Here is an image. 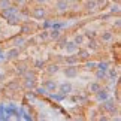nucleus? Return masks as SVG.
Segmentation results:
<instances>
[{
  "label": "nucleus",
  "instance_id": "obj_1",
  "mask_svg": "<svg viewBox=\"0 0 121 121\" xmlns=\"http://www.w3.org/2000/svg\"><path fill=\"white\" fill-rule=\"evenodd\" d=\"M102 109L106 111L109 114H117L118 112V108H117V100H114V97H108L106 100L102 102Z\"/></svg>",
  "mask_w": 121,
  "mask_h": 121
},
{
  "label": "nucleus",
  "instance_id": "obj_2",
  "mask_svg": "<svg viewBox=\"0 0 121 121\" xmlns=\"http://www.w3.org/2000/svg\"><path fill=\"white\" fill-rule=\"evenodd\" d=\"M18 12H20V6H18V4H11V6H8V8L0 9V15H2V18H4V20H6L8 17L13 15V13H18Z\"/></svg>",
  "mask_w": 121,
  "mask_h": 121
},
{
  "label": "nucleus",
  "instance_id": "obj_3",
  "mask_svg": "<svg viewBox=\"0 0 121 121\" xmlns=\"http://www.w3.org/2000/svg\"><path fill=\"white\" fill-rule=\"evenodd\" d=\"M30 15L33 17L35 20H45V18H46V9L42 8L40 4H39V6H35L30 11Z\"/></svg>",
  "mask_w": 121,
  "mask_h": 121
},
{
  "label": "nucleus",
  "instance_id": "obj_4",
  "mask_svg": "<svg viewBox=\"0 0 121 121\" xmlns=\"http://www.w3.org/2000/svg\"><path fill=\"white\" fill-rule=\"evenodd\" d=\"M63 73L64 76L69 78V79H73V78L78 76V67L76 64H66V67L63 69Z\"/></svg>",
  "mask_w": 121,
  "mask_h": 121
},
{
  "label": "nucleus",
  "instance_id": "obj_5",
  "mask_svg": "<svg viewBox=\"0 0 121 121\" xmlns=\"http://www.w3.org/2000/svg\"><path fill=\"white\" fill-rule=\"evenodd\" d=\"M21 20H22V17H21V13L18 12V13H13V15L8 17L6 18V22H8L9 26H20L21 24Z\"/></svg>",
  "mask_w": 121,
  "mask_h": 121
},
{
  "label": "nucleus",
  "instance_id": "obj_6",
  "mask_svg": "<svg viewBox=\"0 0 121 121\" xmlns=\"http://www.w3.org/2000/svg\"><path fill=\"white\" fill-rule=\"evenodd\" d=\"M20 54H21V49H20V48H15V46H13V48L8 49L4 55H6V60H17L18 57H20Z\"/></svg>",
  "mask_w": 121,
  "mask_h": 121
},
{
  "label": "nucleus",
  "instance_id": "obj_7",
  "mask_svg": "<svg viewBox=\"0 0 121 121\" xmlns=\"http://www.w3.org/2000/svg\"><path fill=\"white\" fill-rule=\"evenodd\" d=\"M57 88H58V91L61 93V94H66V96L70 94V93L73 91V87H72L70 82H63V84H60Z\"/></svg>",
  "mask_w": 121,
  "mask_h": 121
},
{
  "label": "nucleus",
  "instance_id": "obj_8",
  "mask_svg": "<svg viewBox=\"0 0 121 121\" xmlns=\"http://www.w3.org/2000/svg\"><path fill=\"white\" fill-rule=\"evenodd\" d=\"M12 46H15V48H24L26 46V38L22 35H20V36H15V38L12 39Z\"/></svg>",
  "mask_w": 121,
  "mask_h": 121
},
{
  "label": "nucleus",
  "instance_id": "obj_9",
  "mask_svg": "<svg viewBox=\"0 0 121 121\" xmlns=\"http://www.w3.org/2000/svg\"><path fill=\"white\" fill-rule=\"evenodd\" d=\"M33 26H35V24H30V21L26 20V21L21 24V27H20L21 35H29V33H31V31H33Z\"/></svg>",
  "mask_w": 121,
  "mask_h": 121
},
{
  "label": "nucleus",
  "instance_id": "obj_10",
  "mask_svg": "<svg viewBox=\"0 0 121 121\" xmlns=\"http://www.w3.org/2000/svg\"><path fill=\"white\" fill-rule=\"evenodd\" d=\"M75 54L78 55L79 60H88V58H90V49H87V48H79V46H78V49H76Z\"/></svg>",
  "mask_w": 121,
  "mask_h": 121
},
{
  "label": "nucleus",
  "instance_id": "obj_11",
  "mask_svg": "<svg viewBox=\"0 0 121 121\" xmlns=\"http://www.w3.org/2000/svg\"><path fill=\"white\" fill-rule=\"evenodd\" d=\"M42 85H43L46 90H48V93H49V91H55V90H57L58 84L55 82L54 79H45L43 82H42Z\"/></svg>",
  "mask_w": 121,
  "mask_h": 121
},
{
  "label": "nucleus",
  "instance_id": "obj_12",
  "mask_svg": "<svg viewBox=\"0 0 121 121\" xmlns=\"http://www.w3.org/2000/svg\"><path fill=\"white\" fill-rule=\"evenodd\" d=\"M94 94H96V100L97 102H103V100H106L109 97V91H106L105 88H100V90H97Z\"/></svg>",
  "mask_w": 121,
  "mask_h": 121
},
{
  "label": "nucleus",
  "instance_id": "obj_13",
  "mask_svg": "<svg viewBox=\"0 0 121 121\" xmlns=\"http://www.w3.org/2000/svg\"><path fill=\"white\" fill-rule=\"evenodd\" d=\"M55 8H57V11H60V12H67L69 2L67 0H57V2H55Z\"/></svg>",
  "mask_w": 121,
  "mask_h": 121
},
{
  "label": "nucleus",
  "instance_id": "obj_14",
  "mask_svg": "<svg viewBox=\"0 0 121 121\" xmlns=\"http://www.w3.org/2000/svg\"><path fill=\"white\" fill-rule=\"evenodd\" d=\"M64 49H66L67 54H75L76 49H78V45H76L73 40H67L66 45H64Z\"/></svg>",
  "mask_w": 121,
  "mask_h": 121
},
{
  "label": "nucleus",
  "instance_id": "obj_15",
  "mask_svg": "<svg viewBox=\"0 0 121 121\" xmlns=\"http://www.w3.org/2000/svg\"><path fill=\"white\" fill-rule=\"evenodd\" d=\"M46 96H48L49 97V99H52V100H57V102H63L64 99H66V94H61V93H55V91H49L48 93V94H46Z\"/></svg>",
  "mask_w": 121,
  "mask_h": 121
},
{
  "label": "nucleus",
  "instance_id": "obj_16",
  "mask_svg": "<svg viewBox=\"0 0 121 121\" xmlns=\"http://www.w3.org/2000/svg\"><path fill=\"white\" fill-rule=\"evenodd\" d=\"M63 61L66 64H78L79 63V58H78L76 54H69L66 57H63Z\"/></svg>",
  "mask_w": 121,
  "mask_h": 121
},
{
  "label": "nucleus",
  "instance_id": "obj_17",
  "mask_svg": "<svg viewBox=\"0 0 121 121\" xmlns=\"http://www.w3.org/2000/svg\"><path fill=\"white\" fill-rule=\"evenodd\" d=\"M24 79H33V81H38V72L36 70H33V69H27V70L24 72Z\"/></svg>",
  "mask_w": 121,
  "mask_h": 121
},
{
  "label": "nucleus",
  "instance_id": "obj_18",
  "mask_svg": "<svg viewBox=\"0 0 121 121\" xmlns=\"http://www.w3.org/2000/svg\"><path fill=\"white\" fill-rule=\"evenodd\" d=\"M84 8L87 9V12L93 13L94 11H97V3H96V0H87L85 4H84Z\"/></svg>",
  "mask_w": 121,
  "mask_h": 121
},
{
  "label": "nucleus",
  "instance_id": "obj_19",
  "mask_svg": "<svg viewBox=\"0 0 121 121\" xmlns=\"http://www.w3.org/2000/svg\"><path fill=\"white\" fill-rule=\"evenodd\" d=\"M60 72V66H58V63H51L46 66V73L48 75H54V73H57Z\"/></svg>",
  "mask_w": 121,
  "mask_h": 121
},
{
  "label": "nucleus",
  "instance_id": "obj_20",
  "mask_svg": "<svg viewBox=\"0 0 121 121\" xmlns=\"http://www.w3.org/2000/svg\"><path fill=\"white\" fill-rule=\"evenodd\" d=\"M36 85H38V81H33V79H24V82H22V87L26 90H35Z\"/></svg>",
  "mask_w": 121,
  "mask_h": 121
},
{
  "label": "nucleus",
  "instance_id": "obj_21",
  "mask_svg": "<svg viewBox=\"0 0 121 121\" xmlns=\"http://www.w3.org/2000/svg\"><path fill=\"white\" fill-rule=\"evenodd\" d=\"M100 39H102V42H105V43H109V42L114 39V33L112 31H103V33L100 35Z\"/></svg>",
  "mask_w": 121,
  "mask_h": 121
},
{
  "label": "nucleus",
  "instance_id": "obj_22",
  "mask_svg": "<svg viewBox=\"0 0 121 121\" xmlns=\"http://www.w3.org/2000/svg\"><path fill=\"white\" fill-rule=\"evenodd\" d=\"M18 88H20L18 79H13V81H11V82L6 84V90H8V91H18Z\"/></svg>",
  "mask_w": 121,
  "mask_h": 121
},
{
  "label": "nucleus",
  "instance_id": "obj_23",
  "mask_svg": "<svg viewBox=\"0 0 121 121\" xmlns=\"http://www.w3.org/2000/svg\"><path fill=\"white\" fill-rule=\"evenodd\" d=\"M35 94L36 96H38V97H43V96H46V94H48V90H46V88L43 87V85H40V87H38V85H36V88H35Z\"/></svg>",
  "mask_w": 121,
  "mask_h": 121
},
{
  "label": "nucleus",
  "instance_id": "obj_24",
  "mask_svg": "<svg viewBox=\"0 0 121 121\" xmlns=\"http://www.w3.org/2000/svg\"><path fill=\"white\" fill-rule=\"evenodd\" d=\"M15 67H17V69H15V73H17L18 76H22V75H24V72L27 70V69H29V67H27L24 63H20V64H17Z\"/></svg>",
  "mask_w": 121,
  "mask_h": 121
},
{
  "label": "nucleus",
  "instance_id": "obj_25",
  "mask_svg": "<svg viewBox=\"0 0 121 121\" xmlns=\"http://www.w3.org/2000/svg\"><path fill=\"white\" fill-rule=\"evenodd\" d=\"M48 33H49V39L57 40V39L60 38V35H61V30H58V29H51V30H48Z\"/></svg>",
  "mask_w": 121,
  "mask_h": 121
},
{
  "label": "nucleus",
  "instance_id": "obj_26",
  "mask_svg": "<svg viewBox=\"0 0 121 121\" xmlns=\"http://www.w3.org/2000/svg\"><path fill=\"white\" fill-rule=\"evenodd\" d=\"M87 49H93V51H97V49H99V45H97V42H96V38L94 39H88V42H87Z\"/></svg>",
  "mask_w": 121,
  "mask_h": 121
},
{
  "label": "nucleus",
  "instance_id": "obj_27",
  "mask_svg": "<svg viewBox=\"0 0 121 121\" xmlns=\"http://www.w3.org/2000/svg\"><path fill=\"white\" fill-rule=\"evenodd\" d=\"M111 67V63L109 61H100V63H96V69H100V70H108Z\"/></svg>",
  "mask_w": 121,
  "mask_h": 121
},
{
  "label": "nucleus",
  "instance_id": "obj_28",
  "mask_svg": "<svg viewBox=\"0 0 121 121\" xmlns=\"http://www.w3.org/2000/svg\"><path fill=\"white\" fill-rule=\"evenodd\" d=\"M26 99H29L31 103H33V102H36L38 96L35 94V91H33V90H27V91H26Z\"/></svg>",
  "mask_w": 121,
  "mask_h": 121
},
{
  "label": "nucleus",
  "instance_id": "obj_29",
  "mask_svg": "<svg viewBox=\"0 0 121 121\" xmlns=\"http://www.w3.org/2000/svg\"><path fill=\"white\" fill-rule=\"evenodd\" d=\"M94 70H96V79L97 81L106 79V70H100V69H94Z\"/></svg>",
  "mask_w": 121,
  "mask_h": 121
},
{
  "label": "nucleus",
  "instance_id": "obj_30",
  "mask_svg": "<svg viewBox=\"0 0 121 121\" xmlns=\"http://www.w3.org/2000/svg\"><path fill=\"white\" fill-rule=\"evenodd\" d=\"M55 42H57V45L60 46V48H64V45H66V42H67V36L66 35H60V38Z\"/></svg>",
  "mask_w": 121,
  "mask_h": 121
},
{
  "label": "nucleus",
  "instance_id": "obj_31",
  "mask_svg": "<svg viewBox=\"0 0 121 121\" xmlns=\"http://www.w3.org/2000/svg\"><path fill=\"white\" fill-rule=\"evenodd\" d=\"M102 85H100V82L99 81H96V82H91L90 84V87H88V90H90V93H96L97 90H100Z\"/></svg>",
  "mask_w": 121,
  "mask_h": 121
},
{
  "label": "nucleus",
  "instance_id": "obj_32",
  "mask_svg": "<svg viewBox=\"0 0 121 121\" xmlns=\"http://www.w3.org/2000/svg\"><path fill=\"white\" fill-rule=\"evenodd\" d=\"M109 13L111 15H118L120 13V3H115V4H112V6H111V9H109Z\"/></svg>",
  "mask_w": 121,
  "mask_h": 121
},
{
  "label": "nucleus",
  "instance_id": "obj_33",
  "mask_svg": "<svg viewBox=\"0 0 121 121\" xmlns=\"http://www.w3.org/2000/svg\"><path fill=\"white\" fill-rule=\"evenodd\" d=\"M97 36V33L94 30H85V33H84V38H87V39H94Z\"/></svg>",
  "mask_w": 121,
  "mask_h": 121
},
{
  "label": "nucleus",
  "instance_id": "obj_34",
  "mask_svg": "<svg viewBox=\"0 0 121 121\" xmlns=\"http://www.w3.org/2000/svg\"><path fill=\"white\" fill-rule=\"evenodd\" d=\"M96 3H97V9H102V11H103V9L108 6V0H96Z\"/></svg>",
  "mask_w": 121,
  "mask_h": 121
},
{
  "label": "nucleus",
  "instance_id": "obj_35",
  "mask_svg": "<svg viewBox=\"0 0 121 121\" xmlns=\"http://www.w3.org/2000/svg\"><path fill=\"white\" fill-rule=\"evenodd\" d=\"M38 38H39L40 40H48V39H49V33H48V30H42L40 33L38 35Z\"/></svg>",
  "mask_w": 121,
  "mask_h": 121
},
{
  "label": "nucleus",
  "instance_id": "obj_36",
  "mask_svg": "<svg viewBox=\"0 0 121 121\" xmlns=\"http://www.w3.org/2000/svg\"><path fill=\"white\" fill-rule=\"evenodd\" d=\"M73 42L79 46V45H82L84 43V35H75V38H73Z\"/></svg>",
  "mask_w": 121,
  "mask_h": 121
},
{
  "label": "nucleus",
  "instance_id": "obj_37",
  "mask_svg": "<svg viewBox=\"0 0 121 121\" xmlns=\"http://www.w3.org/2000/svg\"><path fill=\"white\" fill-rule=\"evenodd\" d=\"M96 69V61H90V60H88V61L85 63V70H94Z\"/></svg>",
  "mask_w": 121,
  "mask_h": 121
},
{
  "label": "nucleus",
  "instance_id": "obj_38",
  "mask_svg": "<svg viewBox=\"0 0 121 121\" xmlns=\"http://www.w3.org/2000/svg\"><path fill=\"white\" fill-rule=\"evenodd\" d=\"M35 67L38 69V70L45 69V61H43V60H36V61H35Z\"/></svg>",
  "mask_w": 121,
  "mask_h": 121
},
{
  "label": "nucleus",
  "instance_id": "obj_39",
  "mask_svg": "<svg viewBox=\"0 0 121 121\" xmlns=\"http://www.w3.org/2000/svg\"><path fill=\"white\" fill-rule=\"evenodd\" d=\"M11 4H12V0H0V9L8 8V6H11Z\"/></svg>",
  "mask_w": 121,
  "mask_h": 121
},
{
  "label": "nucleus",
  "instance_id": "obj_40",
  "mask_svg": "<svg viewBox=\"0 0 121 121\" xmlns=\"http://www.w3.org/2000/svg\"><path fill=\"white\" fill-rule=\"evenodd\" d=\"M51 29V20H45L42 22V30H49Z\"/></svg>",
  "mask_w": 121,
  "mask_h": 121
},
{
  "label": "nucleus",
  "instance_id": "obj_41",
  "mask_svg": "<svg viewBox=\"0 0 121 121\" xmlns=\"http://www.w3.org/2000/svg\"><path fill=\"white\" fill-rule=\"evenodd\" d=\"M13 2H15V4H18V6H26L27 3H29V0H13Z\"/></svg>",
  "mask_w": 121,
  "mask_h": 121
},
{
  "label": "nucleus",
  "instance_id": "obj_42",
  "mask_svg": "<svg viewBox=\"0 0 121 121\" xmlns=\"http://www.w3.org/2000/svg\"><path fill=\"white\" fill-rule=\"evenodd\" d=\"M4 60H6V55L3 52V48L0 46V61H4Z\"/></svg>",
  "mask_w": 121,
  "mask_h": 121
},
{
  "label": "nucleus",
  "instance_id": "obj_43",
  "mask_svg": "<svg viewBox=\"0 0 121 121\" xmlns=\"http://www.w3.org/2000/svg\"><path fill=\"white\" fill-rule=\"evenodd\" d=\"M111 17H112V15H111V13H103V15L100 17V20H105V21H106V20H109Z\"/></svg>",
  "mask_w": 121,
  "mask_h": 121
},
{
  "label": "nucleus",
  "instance_id": "obj_44",
  "mask_svg": "<svg viewBox=\"0 0 121 121\" xmlns=\"http://www.w3.org/2000/svg\"><path fill=\"white\" fill-rule=\"evenodd\" d=\"M4 78H6V76H4V73H3V72H0V82H3V81H4Z\"/></svg>",
  "mask_w": 121,
  "mask_h": 121
},
{
  "label": "nucleus",
  "instance_id": "obj_45",
  "mask_svg": "<svg viewBox=\"0 0 121 121\" xmlns=\"http://www.w3.org/2000/svg\"><path fill=\"white\" fill-rule=\"evenodd\" d=\"M120 26H121V21L117 20V21H115V27H117V29H120Z\"/></svg>",
  "mask_w": 121,
  "mask_h": 121
},
{
  "label": "nucleus",
  "instance_id": "obj_46",
  "mask_svg": "<svg viewBox=\"0 0 121 121\" xmlns=\"http://www.w3.org/2000/svg\"><path fill=\"white\" fill-rule=\"evenodd\" d=\"M35 2H36V3H39V4H40V3H46V2H48V0H35Z\"/></svg>",
  "mask_w": 121,
  "mask_h": 121
},
{
  "label": "nucleus",
  "instance_id": "obj_47",
  "mask_svg": "<svg viewBox=\"0 0 121 121\" xmlns=\"http://www.w3.org/2000/svg\"><path fill=\"white\" fill-rule=\"evenodd\" d=\"M67 2H69V3H73V2H76V0H67Z\"/></svg>",
  "mask_w": 121,
  "mask_h": 121
},
{
  "label": "nucleus",
  "instance_id": "obj_48",
  "mask_svg": "<svg viewBox=\"0 0 121 121\" xmlns=\"http://www.w3.org/2000/svg\"><path fill=\"white\" fill-rule=\"evenodd\" d=\"M0 64H2V61H0Z\"/></svg>",
  "mask_w": 121,
  "mask_h": 121
}]
</instances>
